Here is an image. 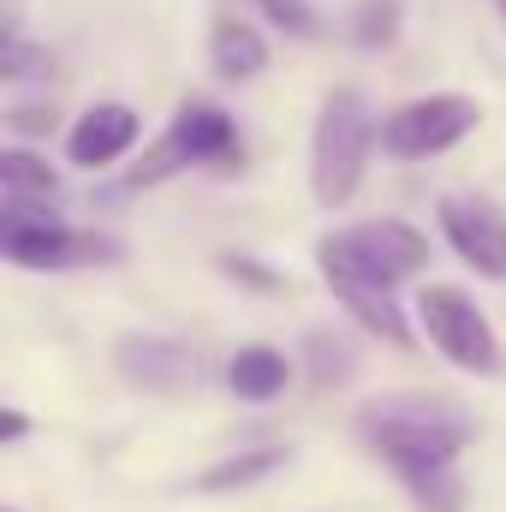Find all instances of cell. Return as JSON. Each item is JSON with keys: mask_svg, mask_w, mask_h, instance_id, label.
Wrapping results in <instances>:
<instances>
[{"mask_svg": "<svg viewBox=\"0 0 506 512\" xmlns=\"http://www.w3.org/2000/svg\"><path fill=\"white\" fill-rule=\"evenodd\" d=\"M441 233L483 280H506V215L483 197H441Z\"/></svg>", "mask_w": 506, "mask_h": 512, "instance_id": "8", "label": "cell"}, {"mask_svg": "<svg viewBox=\"0 0 506 512\" xmlns=\"http://www.w3.org/2000/svg\"><path fill=\"white\" fill-rule=\"evenodd\" d=\"M42 60H48V54H36V48H24V42L12 36V42H6V66H0V72H6V78H30V72H36Z\"/></svg>", "mask_w": 506, "mask_h": 512, "instance_id": "19", "label": "cell"}, {"mask_svg": "<svg viewBox=\"0 0 506 512\" xmlns=\"http://www.w3.org/2000/svg\"><path fill=\"white\" fill-rule=\"evenodd\" d=\"M358 429H364V441L376 447L381 459L405 477V489L417 495L423 512H459L465 483H459L453 459H459V447H465V435H471V423H465L459 411H441V405H429V399L399 393V399L370 405V411L358 417Z\"/></svg>", "mask_w": 506, "mask_h": 512, "instance_id": "1", "label": "cell"}, {"mask_svg": "<svg viewBox=\"0 0 506 512\" xmlns=\"http://www.w3.org/2000/svg\"><path fill=\"white\" fill-rule=\"evenodd\" d=\"M0 185H6V197H18V203H48L54 191H60V173L42 161V155H30V149H0Z\"/></svg>", "mask_w": 506, "mask_h": 512, "instance_id": "15", "label": "cell"}, {"mask_svg": "<svg viewBox=\"0 0 506 512\" xmlns=\"http://www.w3.org/2000/svg\"><path fill=\"white\" fill-rule=\"evenodd\" d=\"M6 512H18V507H6Z\"/></svg>", "mask_w": 506, "mask_h": 512, "instance_id": "22", "label": "cell"}, {"mask_svg": "<svg viewBox=\"0 0 506 512\" xmlns=\"http://www.w3.org/2000/svg\"><path fill=\"white\" fill-rule=\"evenodd\" d=\"M399 36V0H364L352 18V42L358 48H387Z\"/></svg>", "mask_w": 506, "mask_h": 512, "instance_id": "16", "label": "cell"}, {"mask_svg": "<svg viewBox=\"0 0 506 512\" xmlns=\"http://www.w3.org/2000/svg\"><path fill=\"white\" fill-rule=\"evenodd\" d=\"M334 286V298L346 304V316L352 322H364L376 340L387 346H411V328H405V316H399V304H393V292H370V286H346V280H328Z\"/></svg>", "mask_w": 506, "mask_h": 512, "instance_id": "12", "label": "cell"}, {"mask_svg": "<svg viewBox=\"0 0 506 512\" xmlns=\"http://www.w3.org/2000/svg\"><path fill=\"white\" fill-rule=\"evenodd\" d=\"M227 382H233L239 399L262 405V399H274V393L286 387V358H280L274 346H239L233 364H227Z\"/></svg>", "mask_w": 506, "mask_h": 512, "instance_id": "13", "label": "cell"}, {"mask_svg": "<svg viewBox=\"0 0 506 512\" xmlns=\"http://www.w3.org/2000/svg\"><path fill=\"white\" fill-rule=\"evenodd\" d=\"M209 66L221 78L245 84V78H256L268 66V42L256 36L245 18H215V30H209Z\"/></svg>", "mask_w": 506, "mask_h": 512, "instance_id": "11", "label": "cell"}, {"mask_svg": "<svg viewBox=\"0 0 506 512\" xmlns=\"http://www.w3.org/2000/svg\"><path fill=\"white\" fill-rule=\"evenodd\" d=\"M262 12H268L286 36H304V42H310V36H322V18H316V6H310V0H262Z\"/></svg>", "mask_w": 506, "mask_h": 512, "instance_id": "18", "label": "cell"}, {"mask_svg": "<svg viewBox=\"0 0 506 512\" xmlns=\"http://www.w3.org/2000/svg\"><path fill=\"white\" fill-rule=\"evenodd\" d=\"M471 126H477V102L471 96H417V102H405V108H393L381 120V149L387 155H405V161L441 155V149H453Z\"/></svg>", "mask_w": 506, "mask_h": 512, "instance_id": "7", "label": "cell"}, {"mask_svg": "<svg viewBox=\"0 0 506 512\" xmlns=\"http://www.w3.org/2000/svg\"><path fill=\"white\" fill-rule=\"evenodd\" d=\"M280 465H286V447H251V453H233V459L209 465V471L197 477V489H203V495H233V489L262 483V477L280 471Z\"/></svg>", "mask_w": 506, "mask_h": 512, "instance_id": "14", "label": "cell"}, {"mask_svg": "<svg viewBox=\"0 0 506 512\" xmlns=\"http://www.w3.org/2000/svg\"><path fill=\"white\" fill-rule=\"evenodd\" d=\"M316 262L328 280H346V286H370V292H393L399 280L423 274L429 262V239L405 221H358V227H340L316 245Z\"/></svg>", "mask_w": 506, "mask_h": 512, "instance_id": "3", "label": "cell"}, {"mask_svg": "<svg viewBox=\"0 0 506 512\" xmlns=\"http://www.w3.org/2000/svg\"><path fill=\"white\" fill-rule=\"evenodd\" d=\"M0 251H6L12 268H78V262H114L120 245H114V239H96V233H72V227H60L54 215H42L36 203L6 197Z\"/></svg>", "mask_w": 506, "mask_h": 512, "instance_id": "5", "label": "cell"}, {"mask_svg": "<svg viewBox=\"0 0 506 512\" xmlns=\"http://www.w3.org/2000/svg\"><path fill=\"white\" fill-rule=\"evenodd\" d=\"M137 131H143V120H137L131 102H96L90 114H78V126L66 137V155L78 167H108L137 143Z\"/></svg>", "mask_w": 506, "mask_h": 512, "instance_id": "9", "label": "cell"}, {"mask_svg": "<svg viewBox=\"0 0 506 512\" xmlns=\"http://www.w3.org/2000/svg\"><path fill=\"white\" fill-rule=\"evenodd\" d=\"M304 346H310V370H316V382H322V387L352 376V352H346V340H334L328 328H316Z\"/></svg>", "mask_w": 506, "mask_h": 512, "instance_id": "17", "label": "cell"}, {"mask_svg": "<svg viewBox=\"0 0 506 512\" xmlns=\"http://www.w3.org/2000/svg\"><path fill=\"white\" fill-rule=\"evenodd\" d=\"M501 12H506V0H501Z\"/></svg>", "mask_w": 506, "mask_h": 512, "instance_id": "23", "label": "cell"}, {"mask_svg": "<svg viewBox=\"0 0 506 512\" xmlns=\"http://www.w3.org/2000/svg\"><path fill=\"white\" fill-rule=\"evenodd\" d=\"M120 370H126L131 382L155 387V393H173V387H185L197 376V364H191V352L185 346H173V340H120Z\"/></svg>", "mask_w": 506, "mask_h": 512, "instance_id": "10", "label": "cell"}, {"mask_svg": "<svg viewBox=\"0 0 506 512\" xmlns=\"http://www.w3.org/2000/svg\"><path fill=\"white\" fill-rule=\"evenodd\" d=\"M417 322H423L429 346L453 370H465V376H495L501 370V340H495L489 316L471 304V292H459V286H423L417 292Z\"/></svg>", "mask_w": 506, "mask_h": 512, "instance_id": "4", "label": "cell"}, {"mask_svg": "<svg viewBox=\"0 0 506 512\" xmlns=\"http://www.w3.org/2000/svg\"><path fill=\"white\" fill-rule=\"evenodd\" d=\"M370 143H376V114H370L364 90H334L316 114V137H310V191L322 209H346L358 197Z\"/></svg>", "mask_w": 506, "mask_h": 512, "instance_id": "2", "label": "cell"}, {"mask_svg": "<svg viewBox=\"0 0 506 512\" xmlns=\"http://www.w3.org/2000/svg\"><path fill=\"white\" fill-rule=\"evenodd\" d=\"M12 126L18 131H42L48 120H42V108H12Z\"/></svg>", "mask_w": 506, "mask_h": 512, "instance_id": "21", "label": "cell"}, {"mask_svg": "<svg viewBox=\"0 0 506 512\" xmlns=\"http://www.w3.org/2000/svg\"><path fill=\"white\" fill-rule=\"evenodd\" d=\"M233 155H239L233 120H227L215 102H185V108L173 114L167 137L149 149V161H143L131 179H137V185H155V179H167V173H179V167H191V161H233Z\"/></svg>", "mask_w": 506, "mask_h": 512, "instance_id": "6", "label": "cell"}, {"mask_svg": "<svg viewBox=\"0 0 506 512\" xmlns=\"http://www.w3.org/2000/svg\"><path fill=\"white\" fill-rule=\"evenodd\" d=\"M24 435H30V417H24L18 405H6V411H0V441L12 447V441H24Z\"/></svg>", "mask_w": 506, "mask_h": 512, "instance_id": "20", "label": "cell"}]
</instances>
